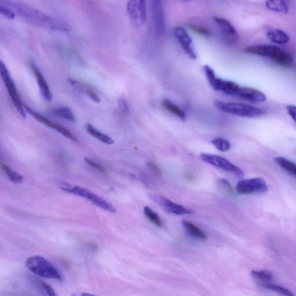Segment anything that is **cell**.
<instances>
[{"label": "cell", "mask_w": 296, "mask_h": 296, "mask_svg": "<svg viewBox=\"0 0 296 296\" xmlns=\"http://www.w3.org/2000/svg\"><path fill=\"white\" fill-rule=\"evenodd\" d=\"M0 5L9 8L27 22L37 27L58 32H69V25L51 18L39 11L16 0H0Z\"/></svg>", "instance_id": "cell-1"}, {"label": "cell", "mask_w": 296, "mask_h": 296, "mask_svg": "<svg viewBox=\"0 0 296 296\" xmlns=\"http://www.w3.org/2000/svg\"><path fill=\"white\" fill-rule=\"evenodd\" d=\"M246 53L269 58L279 65L289 67L292 65L293 59L290 55L278 47L267 44L249 46L245 49Z\"/></svg>", "instance_id": "cell-2"}, {"label": "cell", "mask_w": 296, "mask_h": 296, "mask_svg": "<svg viewBox=\"0 0 296 296\" xmlns=\"http://www.w3.org/2000/svg\"><path fill=\"white\" fill-rule=\"evenodd\" d=\"M25 266L36 276L63 281V277L58 269L44 257L40 256L30 257L25 261Z\"/></svg>", "instance_id": "cell-3"}, {"label": "cell", "mask_w": 296, "mask_h": 296, "mask_svg": "<svg viewBox=\"0 0 296 296\" xmlns=\"http://www.w3.org/2000/svg\"><path fill=\"white\" fill-rule=\"evenodd\" d=\"M214 104L217 109L223 112L239 117L256 118L261 117L265 114L264 111L262 109L243 103L216 100Z\"/></svg>", "instance_id": "cell-4"}, {"label": "cell", "mask_w": 296, "mask_h": 296, "mask_svg": "<svg viewBox=\"0 0 296 296\" xmlns=\"http://www.w3.org/2000/svg\"><path fill=\"white\" fill-rule=\"evenodd\" d=\"M60 187L64 192L83 197V198L91 201V203L96 205L97 207L104 209L105 211L111 213H115L117 212V209H116L112 204L109 203L108 201L103 199L100 196L93 194L92 192L86 190L84 187L64 182H62L60 184Z\"/></svg>", "instance_id": "cell-5"}, {"label": "cell", "mask_w": 296, "mask_h": 296, "mask_svg": "<svg viewBox=\"0 0 296 296\" xmlns=\"http://www.w3.org/2000/svg\"><path fill=\"white\" fill-rule=\"evenodd\" d=\"M203 70L211 87L217 91H221L227 95L236 96L240 86L232 81L217 78L211 67L205 65Z\"/></svg>", "instance_id": "cell-6"}, {"label": "cell", "mask_w": 296, "mask_h": 296, "mask_svg": "<svg viewBox=\"0 0 296 296\" xmlns=\"http://www.w3.org/2000/svg\"><path fill=\"white\" fill-rule=\"evenodd\" d=\"M0 73H1L3 82L6 85L13 104L15 105L16 110L18 111L21 117L25 119L26 118V114H25L24 104L21 101L19 93L17 91L15 84L11 77L9 71H8L5 64L2 61L0 62Z\"/></svg>", "instance_id": "cell-7"}, {"label": "cell", "mask_w": 296, "mask_h": 296, "mask_svg": "<svg viewBox=\"0 0 296 296\" xmlns=\"http://www.w3.org/2000/svg\"><path fill=\"white\" fill-rule=\"evenodd\" d=\"M236 191L240 195L263 194L268 191V186L262 178L241 180L236 185Z\"/></svg>", "instance_id": "cell-8"}, {"label": "cell", "mask_w": 296, "mask_h": 296, "mask_svg": "<svg viewBox=\"0 0 296 296\" xmlns=\"http://www.w3.org/2000/svg\"><path fill=\"white\" fill-rule=\"evenodd\" d=\"M127 12L133 23L142 26L147 20L146 0H128Z\"/></svg>", "instance_id": "cell-9"}, {"label": "cell", "mask_w": 296, "mask_h": 296, "mask_svg": "<svg viewBox=\"0 0 296 296\" xmlns=\"http://www.w3.org/2000/svg\"><path fill=\"white\" fill-rule=\"evenodd\" d=\"M200 158L201 160H203L206 164L228 171V172L233 173L238 176V177H243L244 175L242 170L224 157L212 154L201 153Z\"/></svg>", "instance_id": "cell-10"}, {"label": "cell", "mask_w": 296, "mask_h": 296, "mask_svg": "<svg viewBox=\"0 0 296 296\" xmlns=\"http://www.w3.org/2000/svg\"><path fill=\"white\" fill-rule=\"evenodd\" d=\"M154 32L158 37L164 36L166 23L162 0H151Z\"/></svg>", "instance_id": "cell-11"}, {"label": "cell", "mask_w": 296, "mask_h": 296, "mask_svg": "<svg viewBox=\"0 0 296 296\" xmlns=\"http://www.w3.org/2000/svg\"><path fill=\"white\" fill-rule=\"evenodd\" d=\"M24 107L25 112L28 113L30 115H31L32 117L36 119L38 122L44 124V125L46 126L52 128V129L58 131L60 134L66 137L68 139L74 141V142H77V141H78V139H76V137L72 134L70 130L67 129L65 127L60 125V124L50 121V120L44 117V116L36 112L35 111L30 108V107L26 105H24Z\"/></svg>", "instance_id": "cell-12"}, {"label": "cell", "mask_w": 296, "mask_h": 296, "mask_svg": "<svg viewBox=\"0 0 296 296\" xmlns=\"http://www.w3.org/2000/svg\"><path fill=\"white\" fill-rule=\"evenodd\" d=\"M213 19L226 42L230 44H234L238 41V34L230 21L218 16L213 17Z\"/></svg>", "instance_id": "cell-13"}, {"label": "cell", "mask_w": 296, "mask_h": 296, "mask_svg": "<svg viewBox=\"0 0 296 296\" xmlns=\"http://www.w3.org/2000/svg\"><path fill=\"white\" fill-rule=\"evenodd\" d=\"M174 34L187 57L191 59L196 60L197 57L192 45V38L186 30L181 27L176 28Z\"/></svg>", "instance_id": "cell-14"}, {"label": "cell", "mask_w": 296, "mask_h": 296, "mask_svg": "<svg viewBox=\"0 0 296 296\" xmlns=\"http://www.w3.org/2000/svg\"><path fill=\"white\" fill-rule=\"evenodd\" d=\"M151 198L166 211L176 214V216H184V214L193 213L191 210L176 204L165 197L152 196Z\"/></svg>", "instance_id": "cell-15"}, {"label": "cell", "mask_w": 296, "mask_h": 296, "mask_svg": "<svg viewBox=\"0 0 296 296\" xmlns=\"http://www.w3.org/2000/svg\"><path fill=\"white\" fill-rule=\"evenodd\" d=\"M237 96L252 102H263L267 100L265 94L259 90L245 87H239Z\"/></svg>", "instance_id": "cell-16"}, {"label": "cell", "mask_w": 296, "mask_h": 296, "mask_svg": "<svg viewBox=\"0 0 296 296\" xmlns=\"http://www.w3.org/2000/svg\"><path fill=\"white\" fill-rule=\"evenodd\" d=\"M30 67H31L33 74L35 76L38 87L40 88V93L43 98L47 102L52 101V94L50 92L49 86L47 84L44 76L42 75L40 71L38 70V68L33 63L30 64Z\"/></svg>", "instance_id": "cell-17"}, {"label": "cell", "mask_w": 296, "mask_h": 296, "mask_svg": "<svg viewBox=\"0 0 296 296\" xmlns=\"http://www.w3.org/2000/svg\"><path fill=\"white\" fill-rule=\"evenodd\" d=\"M68 81H69L70 84L73 87L77 90V91L87 94V95L94 102L99 103L100 102L99 96H98L97 93L92 87H89V86L87 85H84L80 83L79 81L74 79L69 78L68 79Z\"/></svg>", "instance_id": "cell-18"}, {"label": "cell", "mask_w": 296, "mask_h": 296, "mask_svg": "<svg viewBox=\"0 0 296 296\" xmlns=\"http://www.w3.org/2000/svg\"><path fill=\"white\" fill-rule=\"evenodd\" d=\"M267 36L270 41L279 45L286 44L290 40L288 34L277 29H270Z\"/></svg>", "instance_id": "cell-19"}, {"label": "cell", "mask_w": 296, "mask_h": 296, "mask_svg": "<svg viewBox=\"0 0 296 296\" xmlns=\"http://www.w3.org/2000/svg\"><path fill=\"white\" fill-rule=\"evenodd\" d=\"M85 128L90 135L99 140L101 142L108 145H112L114 143V140L112 138L96 129L91 124L87 123L86 124Z\"/></svg>", "instance_id": "cell-20"}, {"label": "cell", "mask_w": 296, "mask_h": 296, "mask_svg": "<svg viewBox=\"0 0 296 296\" xmlns=\"http://www.w3.org/2000/svg\"><path fill=\"white\" fill-rule=\"evenodd\" d=\"M31 282L33 286L43 295H48L50 296L57 295V293L55 290L46 282L42 281L35 277H32Z\"/></svg>", "instance_id": "cell-21"}, {"label": "cell", "mask_w": 296, "mask_h": 296, "mask_svg": "<svg viewBox=\"0 0 296 296\" xmlns=\"http://www.w3.org/2000/svg\"><path fill=\"white\" fill-rule=\"evenodd\" d=\"M182 225L187 233L192 237L196 239L203 240V241L207 239V235L203 232V231L200 230L194 224H192L191 222L183 221Z\"/></svg>", "instance_id": "cell-22"}, {"label": "cell", "mask_w": 296, "mask_h": 296, "mask_svg": "<svg viewBox=\"0 0 296 296\" xmlns=\"http://www.w3.org/2000/svg\"><path fill=\"white\" fill-rule=\"evenodd\" d=\"M265 6L270 11L287 14L289 7L286 0H267Z\"/></svg>", "instance_id": "cell-23"}, {"label": "cell", "mask_w": 296, "mask_h": 296, "mask_svg": "<svg viewBox=\"0 0 296 296\" xmlns=\"http://www.w3.org/2000/svg\"><path fill=\"white\" fill-rule=\"evenodd\" d=\"M274 161L281 168L296 178V165L293 162L281 156L274 158Z\"/></svg>", "instance_id": "cell-24"}, {"label": "cell", "mask_w": 296, "mask_h": 296, "mask_svg": "<svg viewBox=\"0 0 296 296\" xmlns=\"http://www.w3.org/2000/svg\"><path fill=\"white\" fill-rule=\"evenodd\" d=\"M251 276L257 281L262 283V286L271 283L273 280V274L269 270H263L260 271L253 270Z\"/></svg>", "instance_id": "cell-25"}, {"label": "cell", "mask_w": 296, "mask_h": 296, "mask_svg": "<svg viewBox=\"0 0 296 296\" xmlns=\"http://www.w3.org/2000/svg\"><path fill=\"white\" fill-rule=\"evenodd\" d=\"M163 105L165 108L169 111V112L177 116L182 121H184L186 119V115L185 113L178 106L175 104L172 101L170 100L165 99L162 102Z\"/></svg>", "instance_id": "cell-26"}, {"label": "cell", "mask_w": 296, "mask_h": 296, "mask_svg": "<svg viewBox=\"0 0 296 296\" xmlns=\"http://www.w3.org/2000/svg\"><path fill=\"white\" fill-rule=\"evenodd\" d=\"M53 113L55 115L58 116V117L66 119L68 121L71 122H75V117L74 114H73L72 111L69 108H68V107H61V108L55 109L53 111Z\"/></svg>", "instance_id": "cell-27"}, {"label": "cell", "mask_w": 296, "mask_h": 296, "mask_svg": "<svg viewBox=\"0 0 296 296\" xmlns=\"http://www.w3.org/2000/svg\"><path fill=\"white\" fill-rule=\"evenodd\" d=\"M2 168L6 173L8 178L11 180V181L15 183H20L23 181V178L19 173L16 171L12 170L10 167L7 166L6 164H2Z\"/></svg>", "instance_id": "cell-28"}, {"label": "cell", "mask_w": 296, "mask_h": 296, "mask_svg": "<svg viewBox=\"0 0 296 296\" xmlns=\"http://www.w3.org/2000/svg\"><path fill=\"white\" fill-rule=\"evenodd\" d=\"M144 212L145 216L147 217L148 220L151 221L154 225L158 227L163 226V223L158 214L152 211V210L148 207H145L144 208Z\"/></svg>", "instance_id": "cell-29"}, {"label": "cell", "mask_w": 296, "mask_h": 296, "mask_svg": "<svg viewBox=\"0 0 296 296\" xmlns=\"http://www.w3.org/2000/svg\"><path fill=\"white\" fill-rule=\"evenodd\" d=\"M211 143L219 151L222 152L229 151L231 148L229 141L222 138L214 139L211 141Z\"/></svg>", "instance_id": "cell-30"}, {"label": "cell", "mask_w": 296, "mask_h": 296, "mask_svg": "<svg viewBox=\"0 0 296 296\" xmlns=\"http://www.w3.org/2000/svg\"><path fill=\"white\" fill-rule=\"evenodd\" d=\"M263 286H264L265 288L268 290L275 291V292L282 295L288 296L294 295L292 291H290L288 289H286L285 287L281 286L272 284L271 283L265 284L263 285Z\"/></svg>", "instance_id": "cell-31"}, {"label": "cell", "mask_w": 296, "mask_h": 296, "mask_svg": "<svg viewBox=\"0 0 296 296\" xmlns=\"http://www.w3.org/2000/svg\"><path fill=\"white\" fill-rule=\"evenodd\" d=\"M187 25L192 31L200 34L201 36L208 37L211 35V33H210L207 29L201 26L200 25L189 23Z\"/></svg>", "instance_id": "cell-32"}, {"label": "cell", "mask_w": 296, "mask_h": 296, "mask_svg": "<svg viewBox=\"0 0 296 296\" xmlns=\"http://www.w3.org/2000/svg\"><path fill=\"white\" fill-rule=\"evenodd\" d=\"M0 13L9 19H14L16 18V15L14 12L3 6L0 5Z\"/></svg>", "instance_id": "cell-33"}, {"label": "cell", "mask_w": 296, "mask_h": 296, "mask_svg": "<svg viewBox=\"0 0 296 296\" xmlns=\"http://www.w3.org/2000/svg\"><path fill=\"white\" fill-rule=\"evenodd\" d=\"M85 161L87 163V164L93 167V168L96 169L98 171H99L101 173H105V169L104 167L101 166L100 164H98V163L94 162L90 158H85Z\"/></svg>", "instance_id": "cell-34"}, {"label": "cell", "mask_w": 296, "mask_h": 296, "mask_svg": "<svg viewBox=\"0 0 296 296\" xmlns=\"http://www.w3.org/2000/svg\"><path fill=\"white\" fill-rule=\"evenodd\" d=\"M220 182L223 188H224L227 192L231 194V193L233 192L232 186L231 185V184L227 181V180L222 179L220 180Z\"/></svg>", "instance_id": "cell-35"}, {"label": "cell", "mask_w": 296, "mask_h": 296, "mask_svg": "<svg viewBox=\"0 0 296 296\" xmlns=\"http://www.w3.org/2000/svg\"><path fill=\"white\" fill-rule=\"evenodd\" d=\"M286 111L291 119L296 123V106L287 105Z\"/></svg>", "instance_id": "cell-36"}, {"label": "cell", "mask_w": 296, "mask_h": 296, "mask_svg": "<svg viewBox=\"0 0 296 296\" xmlns=\"http://www.w3.org/2000/svg\"><path fill=\"white\" fill-rule=\"evenodd\" d=\"M118 106L119 109L122 111V113L125 114L128 113V106L126 102L124 101L123 99H121V98H120V99L118 100Z\"/></svg>", "instance_id": "cell-37"}, {"label": "cell", "mask_w": 296, "mask_h": 296, "mask_svg": "<svg viewBox=\"0 0 296 296\" xmlns=\"http://www.w3.org/2000/svg\"><path fill=\"white\" fill-rule=\"evenodd\" d=\"M179 1H181L182 2H191V0H179Z\"/></svg>", "instance_id": "cell-38"}, {"label": "cell", "mask_w": 296, "mask_h": 296, "mask_svg": "<svg viewBox=\"0 0 296 296\" xmlns=\"http://www.w3.org/2000/svg\"><path fill=\"white\" fill-rule=\"evenodd\" d=\"M93 295V294H88V293H83L82 294V295Z\"/></svg>", "instance_id": "cell-39"}]
</instances>
